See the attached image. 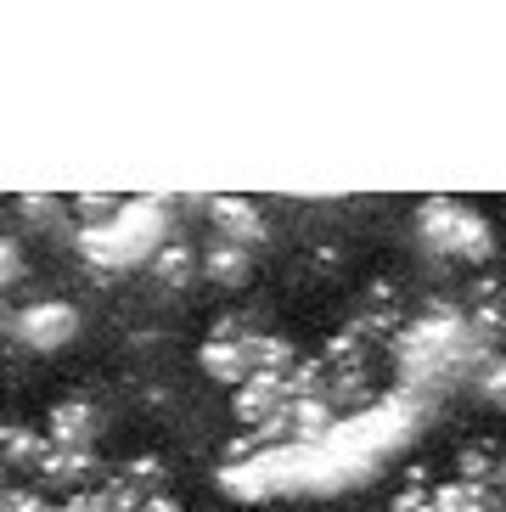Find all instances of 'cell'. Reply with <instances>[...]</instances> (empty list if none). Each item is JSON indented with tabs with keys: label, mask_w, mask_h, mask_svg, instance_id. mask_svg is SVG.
Instances as JSON below:
<instances>
[{
	"label": "cell",
	"mask_w": 506,
	"mask_h": 512,
	"mask_svg": "<svg viewBox=\"0 0 506 512\" xmlns=\"http://www.w3.org/2000/svg\"><path fill=\"white\" fill-rule=\"evenodd\" d=\"M417 242L433 265L462 271V282L478 271H490V259H495V226L473 209V203H462V197L417 203Z\"/></svg>",
	"instance_id": "1"
},
{
	"label": "cell",
	"mask_w": 506,
	"mask_h": 512,
	"mask_svg": "<svg viewBox=\"0 0 506 512\" xmlns=\"http://www.w3.org/2000/svg\"><path fill=\"white\" fill-rule=\"evenodd\" d=\"M40 428H45V439H57V445H74V451H102L107 428H113V406H107L102 389L74 383V389H62L57 400L45 406Z\"/></svg>",
	"instance_id": "2"
},
{
	"label": "cell",
	"mask_w": 506,
	"mask_h": 512,
	"mask_svg": "<svg viewBox=\"0 0 506 512\" xmlns=\"http://www.w3.org/2000/svg\"><path fill=\"white\" fill-rule=\"evenodd\" d=\"M141 276H147L152 299H164V304L192 299L197 287H203V271H197V242L180 237V231H169V237L141 259Z\"/></svg>",
	"instance_id": "3"
},
{
	"label": "cell",
	"mask_w": 506,
	"mask_h": 512,
	"mask_svg": "<svg viewBox=\"0 0 506 512\" xmlns=\"http://www.w3.org/2000/svg\"><path fill=\"white\" fill-rule=\"evenodd\" d=\"M197 271H203V287L220 293V299H242L253 282H259V254L237 248V242L203 237L197 242Z\"/></svg>",
	"instance_id": "4"
},
{
	"label": "cell",
	"mask_w": 506,
	"mask_h": 512,
	"mask_svg": "<svg viewBox=\"0 0 506 512\" xmlns=\"http://www.w3.org/2000/svg\"><path fill=\"white\" fill-rule=\"evenodd\" d=\"M203 214H209V237L220 242H237V248H248V254H259L270 237H276V226H270V209L265 203H253V197H209L203 203Z\"/></svg>",
	"instance_id": "5"
},
{
	"label": "cell",
	"mask_w": 506,
	"mask_h": 512,
	"mask_svg": "<svg viewBox=\"0 0 506 512\" xmlns=\"http://www.w3.org/2000/svg\"><path fill=\"white\" fill-rule=\"evenodd\" d=\"M12 332H17V344H29V349H62L79 332V310L68 299H34L29 310L12 316Z\"/></svg>",
	"instance_id": "6"
},
{
	"label": "cell",
	"mask_w": 506,
	"mask_h": 512,
	"mask_svg": "<svg viewBox=\"0 0 506 512\" xmlns=\"http://www.w3.org/2000/svg\"><path fill=\"white\" fill-rule=\"evenodd\" d=\"M428 512H501V507H495V496L484 490V484L439 479V484H433V501H428Z\"/></svg>",
	"instance_id": "7"
},
{
	"label": "cell",
	"mask_w": 506,
	"mask_h": 512,
	"mask_svg": "<svg viewBox=\"0 0 506 512\" xmlns=\"http://www.w3.org/2000/svg\"><path fill=\"white\" fill-rule=\"evenodd\" d=\"M57 512H107L102 490H74V496H57Z\"/></svg>",
	"instance_id": "8"
},
{
	"label": "cell",
	"mask_w": 506,
	"mask_h": 512,
	"mask_svg": "<svg viewBox=\"0 0 506 512\" xmlns=\"http://www.w3.org/2000/svg\"><path fill=\"white\" fill-rule=\"evenodd\" d=\"M141 512H197V507H186V496H180V490H164V496H152Z\"/></svg>",
	"instance_id": "9"
},
{
	"label": "cell",
	"mask_w": 506,
	"mask_h": 512,
	"mask_svg": "<svg viewBox=\"0 0 506 512\" xmlns=\"http://www.w3.org/2000/svg\"><path fill=\"white\" fill-rule=\"evenodd\" d=\"M490 496H495V507L506 512V456H501V473H495V484H490Z\"/></svg>",
	"instance_id": "10"
}]
</instances>
